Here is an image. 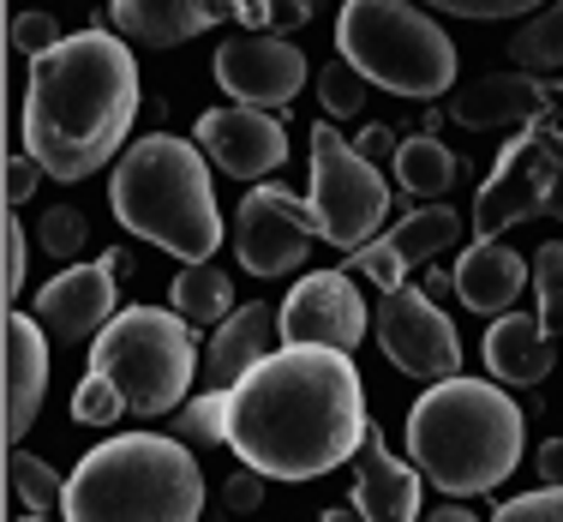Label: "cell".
Wrapping results in <instances>:
<instances>
[{
    "label": "cell",
    "mask_w": 563,
    "mask_h": 522,
    "mask_svg": "<svg viewBox=\"0 0 563 522\" xmlns=\"http://www.w3.org/2000/svg\"><path fill=\"white\" fill-rule=\"evenodd\" d=\"M366 384L347 348L288 342L228 384V445L271 480H324L360 457Z\"/></svg>",
    "instance_id": "6da1fadb"
},
{
    "label": "cell",
    "mask_w": 563,
    "mask_h": 522,
    "mask_svg": "<svg viewBox=\"0 0 563 522\" xmlns=\"http://www.w3.org/2000/svg\"><path fill=\"white\" fill-rule=\"evenodd\" d=\"M139 120V61L114 31L60 36L31 61L24 85V151L48 181H90L109 168Z\"/></svg>",
    "instance_id": "7a4b0ae2"
},
{
    "label": "cell",
    "mask_w": 563,
    "mask_h": 522,
    "mask_svg": "<svg viewBox=\"0 0 563 522\" xmlns=\"http://www.w3.org/2000/svg\"><path fill=\"white\" fill-rule=\"evenodd\" d=\"M528 450V421L504 396L498 379H438L408 409V457L450 499L492 492L516 475Z\"/></svg>",
    "instance_id": "3957f363"
},
{
    "label": "cell",
    "mask_w": 563,
    "mask_h": 522,
    "mask_svg": "<svg viewBox=\"0 0 563 522\" xmlns=\"http://www.w3.org/2000/svg\"><path fill=\"white\" fill-rule=\"evenodd\" d=\"M109 210L126 235L174 252L180 264H205L222 247V210L210 186V156L198 139H151L126 144L109 174Z\"/></svg>",
    "instance_id": "277c9868"
},
{
    "label": "cell",
    "mask_w": 563,
    "mask_h": 522,
    "mask_svg": "<svg viewBox=\"0 0 563 522\" xmlns=\"http://www.w3.org/2000/svg\"><path fill=\"white\" fill-rule=\"evenodd\" d=\"M205 468L192 445L163 433H120L66 475L60 522H198Z\"/></svg>",
    "instance_id": "5b68a950"
},
{
    "label": "cell",
    "mask_w": 563,
    "mask_h": 522,
    "mask_svg": "<svg viewBox=\"0 0 563 522\" xmlns=\"http://www.w3.org/2000/svg\"><path fill=\"white\" fill-rule=\"evenodd\" d=\"M336 48L390 97L432 102L455 90V43L420 0H342Z\"/></svg>",
    "instance_id": "8992f818"
},
{
    "label": "cell",
    "mask_w": 563,
    "mask_h": 522,
    "mask_svg": "<svg viewBox=\"0 0 563 522\" xmlns=\"http://www.w3.org/2000/svg\"><path fill=\"white\" fill-rule=\"evenodd\" d=\"M90 372L120 384L126 414H144V421L174 414L198 379L192 318L168 306H126L90 337Z\"/></svg>",
    "instance_id": "52a82bcc"
},
{
    "label": "cell",
    "mask_w": 563,
    "mask_h": 522,
    "mask_svg": "<svg viewBox=\"0 0 563 522\" xmlns=\"http://www.w3.org/2000/svg\"><path fill=\"white\" fill-rule=\"evenodd\" d=\"M563 217V127L558 120H533L516 127V139L498 151L486 186L474 198V235L498 240L504 229L521 222Z\"/></svg>",
    "instance_id": "ba28073f"
},
{
    "label": "cell",
    "mask_w": 563,
    "mask_h": 522,
    "mask_svg": "<svg viewBox=\"0 0 563 522\" xmlns=\"http://www.w3.org/2000/svg\"><path fill=\"white\" fill-rule=\"evenodd\" d=\"M306 205L318 217V235L336 252H360L390 217V181L378 163L354 151L336 132V120L312 127V181H306Z\"/></svg>",
    "instance_id": "9c48e42d"
},
{
    "label": "cell",
    "mask_w": 563,
    "mask_h": 522,
    "mask_svg": "<svg viewBox=\"0 0 563 522\" xmlns=\"http://www.w3.org/2000/svg\"><path fill=\"white\" fill-rule=\"evenodd\" d=\"M318 235V217L312 205H306L300 193H288V186L264 181L252 186L246 198H240L234 210V252L240 264H246L252 276H288L306 264V252H312Z\"/></svg>",
    "instance_id": "30bf717a"
},
{
    "label": "cell",
    "mask_w": 563,
    "mask_h": 522,
    "mask_svg": "<svg viewBox=\"0 0 563 522\" xmlns=\"http://www.w3.org/2000/svg\"><path fill=\"white\" fill-rule=\"evenodd\" d=\"M372 325H378V348L390 355V367L413 372V379H455L462 372V337L420 289H390Z\"/></svg>",
    "instance_id": "8fae6325"
},
{
    "label": "cell",
    "mask_w": 563,
    "mask_h": 522,
    "mask_svg": "<svg viewBox=\"0 0 563 522\" xmlns=\"http://www.w3.org/2000/svg\"><path fill=\"white\" fill-rule=\"evenodd\" d=\"M366 301L354 289V271H306L282 301V342H324L354 355L366 342Z\"/></svg>",
    "instance_id": "7c38bea8"
},
{
    "label": "cell",
    "mask_w": 563,
    "mask_h": 522,
    "mask_svg": "<svg viewBox=\"0 0 563 522\" xmlns=\"http://www.w3.org/2000/svg\"><path fill=\"white\" fill-rule=\"evenodd\" d=\"M217 85L246 109H288L306 90V55L288 36L252 31L217 48Z\"/></svg>",
    "instance_id": "4fadbf2b"
},
{
    "label": "cell",
    "mask_w": 563,
    "mask_h": 522,
    "mask_svg": "<svg viewBox=\"0 0 563 522\" xmlns=\"http://www.w3.org/2000/svg\"><path fill=\"white\" fill-rule=\"evenodd\" d=\"M192 139L205 144V156L228 181H264V174H276L288 163V127L271 109H246V102L198 115Z\"/></svg>",
    "instance_id": "5bb4252c"
},
{
    "label": "cell",
    "mask_w": 563,
    "mask_h": 522,
    "mask_svg": "<svg viewBox=\"0 0 563 522\" xmlns=\"http://www.w3.org/2000/svg\"><path fill=\"white\" fill-rule=\"evenodd\" d=\"M132 271V259L120 247H109L97 264H66L48 289H36V318L48 337H97L114 318V283Z\"/></svg>",
    "instance_id": "9a60e30c"
},
{
    "label": "cell",
    "mask_w": 563,
    "mask_h": 522,
    "mask_svg": "<svg viewBox=\"0 0 563 522\" xmlns=\"http://www.w3.org/2000/svg\"><path fill=\"white\" fill-rule=\"evenodd\" d=\"M455 240H462V217H455L450 205H420L413 217H401L396 229H384V240H366L360 252H347V271L390 294V289L408 283L413 264L438 259Z\"/></svg>",
    "instance_id": "2e32d148"
},
{
    "label": "cell",
    "mask_w": 563,
    "mask_h": 522,
    "mask_svg": "<svg viewBox=\"0 0 563 522\" xmlns=\"http://www.w3.org/2000/svg\"><path fill=\"white\" fill-rule=\"evenodd\" d=\"M455 127L467 132H498V127H533V120L563 115V85L545 73H486L450 102Z\"/></svg>",
    "instance_id": "e0dca14e"
},
{
    "label": "cell",
    "mask_w": 563,
    "mask_h": 522,
    "mask_svg": "<svg viewBox=\"0 0 563 522\" xmlns=\"http://www.w3.org/2000/svg\"><path fill=\"white\" fill-rule=\"evenodd\" d=\"M252 0H109V19L120 36L144 48H174L217 31L222 19H240Z\"/></svg>",
    "instance_id": "ac0fdd59"
},
{
    "label": "cell",
    "mask_w": 563,
    "mask_h": 522,
    "mask_svg": "<svg viewBox=\"0 0 563 522\" xmlns=\"http://www.w3.org/2000/svg\"><path fill=\"white\" fill-rule=\"evenodd\" d=\"M420 468L390 457L384 426L366 421V438H360L354 457V511L366 522H420Z\"/></svg>",
    "instance_id": "d6986e66"
},
{
    "label": "cell",
    "mask_w": 563,
    "mask_h": 522,
    "mask_svg": "<svg viewBox=\"0 0 563 522\" xmlns=\"http://www.w3.org/2000/svg\"><path fill=\"white\" fill-rule=\"evenodd\" d=\"M276 342H282V313H271L264 301L234 306V313H228L222 325H217L210 348H205V384H210V391H228V384H240L264 355H276Z\"/></svg>",
    "instance_id": "ffe728a7"
},
{
    "label": "cell",
    "mask_w": 563,
    "mask_h": 522,
    "mask_svg": "<svg viewBox=\"0 0 563 522\" xmlns=\"http://www.w3.org/2000/svg\"><path fill=\"white\" fill-rule=\"evenodd\" d=\"M455 301L467 306V313H486L498 318L516 306L521 289H533V264H521L516 252L504 247V240H474V247L455 259Z\"/></svg>",
    "instance_id": "44dd1931"
},
{
    "label": "cell",
    "mask_w": 563,
    "mask_h": 522,
    "mask_svg": "<svg viewBox=\"0 0 563 522\" xmlns=\"http://www.w3.org/2000/svg\"><path fill=\"white\" fill-rule=\"evenodd\" d=\"M43 391H48L43 318L7 313V438L31 433V421L43 414Z\"/></svg>",
    "instance_id": "7402d4cb"
},
{
    "label": "cell",
    "mask_w": 563,
    "mask_h": 522,
    "mask_svg": "<svg viewBox=\"0 0 563 522\" xmlns=\"http://www.w3.org/2000/svg\"><path fill=\"white\" fill-rule=\"evenodd\" d=\"M552 355H558V337L545 330L540 313H498L486 330V367L498 384H540L552 372Z\"/></svg>",
    "instance_id": "603a6c76"
},
{
    "label": "cell",
    "mask_w": 563,
    "mask_h": 522,
    "mask_svg": "<svg viewBox=\"0 0 563 522\" xmlns=\"http://www.w3.org/2000/svg\"><path fill=\"white\" fill-rule=\"evenodd\" d=\"M396 181L408 186L413 198H444L455 181H462V163H455L450 144H438L432 132H413V139L396 144Z\"/></svg>",
    "instance_id": "cb8c5ba5"
},
{
    "label": "cell",
    "mask_w": 563,
    "mask_h": 522,
    "mask_svg": "<svg viewBox=\"0 0 563 522\" xmlns=\"http://www.w3.org/2000/svg\"><path fill=\"white\" fill-rule=\"evenodd\" d=\"M168 301H174V313L192 318V325H222V318L234 313V283H228V271L217 259L180 264V276L168 283Z\"/></svg>",
    "instance_id": "d4e9b609"
},
{
    "label": "cell",
    "mask_w": 563,
    "mask_h": 522,
    "mask_svg": "<svg viewBox=\"0 0 563 522\" xmlns=\"http://www.w3.org/2000/svg\"><path fill=\"white\" fill-rule=\"evenodd\" d=\"M509 55H516L521 73H552V66H563V0H552L545 12H533L521 24Z\"/></svg>",
    "instance_id": "484cf974"
},
{
    "label": "cell",
    "mask_w": 563,
    "mask_h": 522,
    "mask_svg": "<svg viewBox=\"0 0 563 522\" xmlns=\"http://www.w3.org/2000/svg\"><path fill=\"white\" fill-rule=\"evenodd\" d=\"M174 433L192 450L228 445V391H205V396H192V403H180L174 409Z\"/></svg>",
    "instance_id": "4316f807"
},
{
    "label": "cell",
    "mask_w": 563,
    "mask_h": 522,
    "mask_svg": "<svg viewBox=\"0 0 563 522\" xmlns=\"http://www.w3.org/2000/svg\"><path fill=\"white\" fill-rule=\"evenodd\" d=\"M7 480H12V492H19L31 511H48V516H55L60 504H66V480H60L43 457H24V450H12V457H7Z\"/></svg>",
    "instance_id": "83f0119b"
},
{
    "label": "cell",
    "mask_w": 563,
    "mask_h": 522,
    "mask_svg": "<svg viewBox=\"0 0 563 522\" xmlns=\"http://www.w3.org/2000/svg\"><path fill=\"white\" fill-rule=\"evenodd\" d=\"M366 73H360L354 61H330V66H318V102H324V115L330 120H342V115H360V102H366Z\"/></svg>",
    "instance_id": "f1b7e54d"
},
{
    "label": "cell",
    "mask_w": 563,
    "mask_h": 522,
    "mask_svg": "<svg viewBox=\"0 0 563 522\" xmlns=\"http://www.w3.org/2000/svg\"><path fill=\"white\" fill-rule=\"evenodd\" d=\"M533 294H540V318L552 337H563V240H545L533 252Z\"/></svg>",
    "instance_id": "f546056e"
},
{
    "label": "cell",
    "mask_w": 563,
    "mask_h": 522,
    "mask_svg": "<svg viewBox=\"0 0 563 522\" xmlns=\"http://www.w3.org/2000/svg\"><path fill=\"white\" fill-rule=\"evenodd\" d=\"M120 409H126V396H120L114 379H102V372H85L73 391V421L78 426H114Z\"/></svg>",
    "instance_id": "4dcf8cb0"
},
{
    "label": "cell",
    "mask_w": 563,
    "mask_h": 522,
    "mask_svg": "<svg viewBox=\"0 0 563 522\" xmlns=\"http://www.w3.org/2000/svg\"><path fill=\"white\" fill-rule=\"evenodd\" d=\"M36 240H43V247L55 252V259H78V252H85V240H90L85 210H73V205L43 210V222H36Z\"/></svg>",
    "instance_id": "1f68e13d"
},
{
    "label": "cell",
    "mask_w": 563,
    "mask_h": 522,
    "mask_svg": "<svg viewBox=\"0 0 563 522\" xmlns=\"http://www.w3.org/2000/svg\"><path fill=\"white\" fill-rule=\"evenodd\" d=\"M312 12H318V0H252L240 19H246L252 31L288 36V31H300V24H312Z\"/></svg>",
    "instance_id": "d6a6232c"
},
{
    "label": "cell",
    "mask_w": 563,
    "mask_h": 522,
    "mask_svg": "<svg viewBox=\"0 0 563 522\" xmlns=\"http://www.w3.org/2000/svg\"><path fill=\"white\" fill-rule=\"evenodd\" d=\"M420 7H438V12H450V19L492 24V19H521V12H533L540 0H420Z\"/></svg>",
    "instance_id": "836d02e7"
},
{
    "label": "cell",
    "mask_w": 563,
    "mask_h": 522,
    "mask_svg": "<svg viewBox=\"0 0 563 522\" xmlns=\"http://www.w3.org/2000/svg\"><path fill=\"white\" fill-rule=\"evenodd\" d=\"M492 522H563V487H540V492H521V499L498 504Z\"/></svg>",
    "instance_id": "e575fe53"
},
{
    "label": "cell",
    "mask_w": 563,
    "mask_h": 522,
    "mask_svg": "<svg viewBox=\"0 0 563 522\" xmlns=\"http://www.w3.org/2000/svg\"><path fill=\"white\" fill-rule=\"evenodd\" d=\"M55 43H60V24L48 19V12H19V19H12V48H19L24 61L48 55Z\"/></svg>",
    "instance_id": "d590c367"
},
{
    "label": "cell",
    "mask_w": 563,
    "mask_h": 522,
    "mask_svg": "<svg viewBox=\"0 0 563 522\" xmlns=\"http://www.w3.org/2000/svg\"><path fill=\"white\" fill-rule=\"evenodd\" d=\"M264 480H271V475H258V468H240V475H228V480H222V504H228L234 516L258 511V504H264Z\"/></svg>",
    "instance_id": "8d00e7d4"
},
{
    "label": "cell",
    "mask_w": 563,
    "mask_h": 522,
    "mask_svg": "<svg viewBox=\"0 0 563 522\" xmlns=\"http://www.w3.org/2000/svg\"><path fill=\"white\" fill-rule=\"evenodd\" d=\"M0 240H7V294L24 289V264H31V252H24V222L19 210H7V229H0Z\"/></svg>",
    "instance_id": "74e56055"
},
{
    "label": "cell",
    "mask_w": 563,
    "mask_h": 522,
    "mask_svg": "<svg viewBox=\"0 0 563 522\" xmlns=\"http://www.w3.org/2000/svg\"><path fill=\"white\" fill-rule=\"evenodd\" d=\"M36 174H43V163H36L31 151H24V156H12V163H7V205H12V210H19L24 198L36 193Z\"/></svg>",
    "instance_id": "f35d334b"
},
{
    "label": "cell",
    "mask_w": 563,
    "mask_h": 522,
    "mask_svg": "<svg viewBox=\"0 0 563 522\" xmlns=\"http://www.w3.org/2000/svg\"><path fill=\"white\" fill-rule=\"evenodd\" d=\"M396 132L390 127H384V120H372V127L366 132H360V156H366V163H384V156H396Z\"/></svg>",
    "instance_id": "ab89813d"
},
{
    "label": "cell",
    "mask_w": 563,
    "mask_h": 522,
    "mask_svg": "<svg viewBox=\"0 0 563 522\" xmlns=\"http://www.w3.org/2000/svg\"><path fill=\"white\" fill-rule=\"evenodd\" d=\"M540 475L552 480V487H563V438H558V445H545V450H540Z\"/></svg>",
    "instance_id": "60d3db41"
},
{
    "label": "cell",
    "mask_w": 563,
    "mask_h": 522,
    "mask_svg": "<svg viewBox=\"0 0 563 522\" xmlns=\"http://www.w3.org/2000/svg\"><path fill=\"white\" fill-rule=\"evenodd\" d=\"M426 522H479L474 511H462V504H444V511H432Z\"/></svg>",
    "instance_id": "b9f144b4"
},
{
    "label": "cell",
    "mask_w": 563,
    "mask_h": 522,
    "mask_svg": "<svg viewBox=\"0 0 563 522\" xmlns=\"http://www.w3.org/2000/svg\"><path fill=\"white\" fill-rule=\"evenodd\" d=\"M19 522H55V516H48V511H31V516H19Z\"/></svg>",
    "instance_id": "7bdbcfd3"
}]
</instances>
